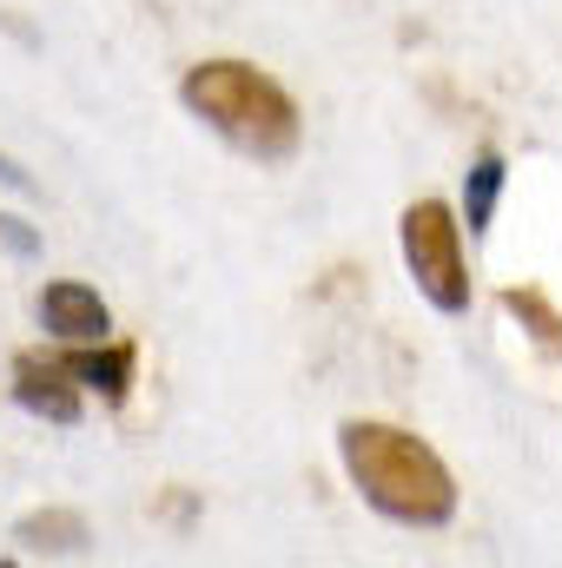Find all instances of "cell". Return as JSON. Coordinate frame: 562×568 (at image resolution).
Masks as SVG:
<instances>
[{
  "label": "cell",
  "mask_w": 562,
  "mask_h": 568,
  "mask_svg": "<svg viewBox=\"0 0 562 568\" xmlns=\"http://www.w3.org/2000/svg\"><path fill=\"white\" fill-rule=\"evenodd\" d=\"M344 469L358 483V496L411 529H436L456 516V476L443 469V456L398 424H344L338 429Z\"/></svg>",
  "instance_id": "cell-1"
},
{
  "label": "cell",
  "mask_w": 562,
  "mask_h": 568,
  "mask_svg": "<svg viewBox=\"0 0 562 568\" xmlns=\"http://www.w3.org/2000/svg\"><path fill=\"white\" fill-rule=\"evenodd\" d=\"M179 100L219 133L225 145L252 152V159H291L298 152V106L279 80H265L245 60H205L179 80Z\"/></svg>",
  "instance_id": "cell-2"
},
{
  "label": "cell",
  "mask_w": 562,
  "mask_h": 568,
  "mask_svg": "<svg viewBox=\"0 0 562 568\" xmlns=\"http://www.w3.org/2000/svg\"><path fill=\"white\" fill-rule=\"evenodd\" d=\"M398 232H404V265H411L423 297L436 311H450V317L470 311V272H463V225H456V212L443 199H418Z\"/></svg>",
  "instance_id": "cell-3"
},
{
  "label": "cell",
  "mask_w": 562,
  "mask_h": 568,
  "mask_svg": "<svg viewBox=\"0 0 562 568\" xmlns=\"http://www.w3.org/2000/svg\"><path fill=\"white\" fill-rule=\"evenodd\" d=\"M13 397L27 417H47V424H80V384L67 377L60 357H40V351H20L13 357Z\"/></svg>",
  "instance_id": "cell-4"
},
{
  "label": "cell",
  "mask_w": 562,
  "mask_h": 568,
  "mask_svg": "<svg viewBox=\"0 0 562 568\" xmlns=\"http://www.w3.org/2000/svg\"><path fill=\"white\" fill-rule=\"evenodd\" d=\"M40 324H47L53 337H67V344H93V337L113 331V311H107V297H100L93 284L60 278V284L40 291Z\"/></svg>",
  "instance_id": "cell-5"
},
{
  "label": "cell",
  "mask_w": 562,
  "mask_h": 568,
  "mask_svg": "<svg viewBox=\"0 0 562 568\" xmlns=\"http://www.w3.org/2000/svg\"><path fill=\"white\" fill-rule=\"evenodd\" d=\"M67 364V377L80 384V390H93V397H107V404H127V390H133V371H140V351L133 344H80V351H67L60 357Z\"/></svg>",
  "instance_id": "cell-6"
},
{
  "label": "cell",
  "mask_w": 562,
  "mask_h": 568,
  "mask_svg": "<svg viewBox=\"0 0 562 568\" xmlns=\"http://www.w3.org/2000/svg\"><path fill=\"white\" fill-rule=\"evenodd\" d=\"M13 542L27 556H80L93 536H87V516L80 509H40V516H20L13 523Z\"/></svg>",
  "instance_id": "cell-7"
},
{
  "label": "cell",
  "mask_w": 562,
  "mask_h": 568,
  "mask_svg": "<svg viewBox=\"0 0 562 568\" xmlns=\"http://www.w3.org/2000/svg\"><path fill=\"white\" fill-rule=\"evenodd\" d=\"M496 199H503V159H496V152H483V159L463 172V219H470V239H483V232H490Z\"/></svg>",
  "instance_id": "cell-8"
},
{
  "label": "cell",
  "mask_w": 562,
  "mask_h": 568,
  "mask_svg": "<svg viewBox=\"0 0 562 568\" xmlns=\"http://www.w3.org/2000/svg\"><path fill=\"white\" fill-rule=\"evenodd\" d=\"M503 304H510L516 317H530V324H536V337H550V344H562V317L550 311V304H543V297H536V291H510Z\"/></svg>",
  "instance_id": "cell-9"
},
{
  "label": "cell",
  "mask_w": 562,
  "mask_h": 568,
  "mask_svg": "<svg viewBox=\"0 0 562 568\" xmlns=\"http://www.w3.org/2000/svg\"><path fill=\"white\" fill-rule=\"evenodd\" d=\"M0 232H7V245H13V252H33V232H27L20 219H0Z\"/></svg>",
  "instance_id": "cell-10"
},
{
  "label": "cell",
  "mask_w": 562,
  "mask_h": 568,
  "mask_svg": "<svg viewBox=\"0 0 562 568\" xmlns=\"http://www.w3.org/2000/svg\"><path fill=\"white\" fill-rule=\"evenodd\" d=\"M0 185H13V192H27V185H33V179H27V172H20V165H13V159H0Z\"/></svg>",
  "instance_id": "cell-11"
}]
</instances>
